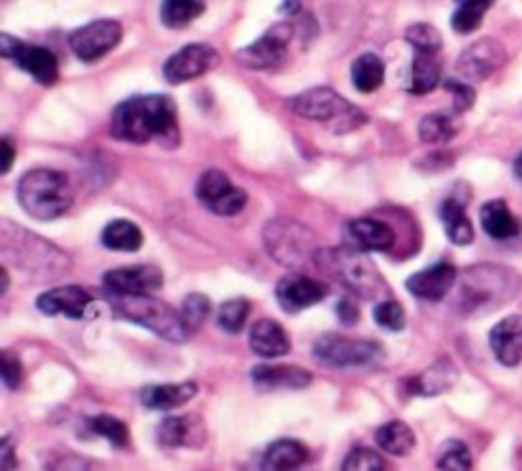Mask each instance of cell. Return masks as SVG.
I'll use <instances>...</instances> for the list:
<instances>
[{
  "label": "cell",
  "mask_w": 522,
  "mask_h": 471,
  "mask_svg": "<svg viewBox=\"0 0 522 471\" xmlns=\"http://www.w3.org/2000/svg\"><path fill=\"white\" fill-rule=\"evenodd\" d=\"M113 138L125 143H161L174 148L179 143L176 130V102L169 95L130 97L115 107L110 120Z\"/></svg>",
  "instance_id": "obj_1"
},
{
  "label": "cell",
  "mask_w": 522,
  "mask_h": 471,
  "mask_svg": "<svg viewBox=\"0 0 522 471\" xmlns=\"http://www.w3.org/2000/svg\"><path fill=\"white\" fill-rule=\"evenodd\" d=\"M316 265L324 270L329 278L342 283L344 288L354 293V296L367 298V301H388V286L382 281L380 270L372 265L367 253L357 250V247H332V250H319L316 255Z\"/></svg>",
  "instance_id": "obj_2"
},
{
  "label": "cell",
  "mask_w": 522,
  "mask_h": 471,
  "mask_svg": "<svg viewBox=\"0 0 522 471\" xmlns=\"http://www.w3.org/2000/svg\"><path fill=\"white\" fill-rule=\"evenodd\" d=\"M18 202L34 219H57L69 212L74 191L62 171L34 169L18 181Z\"/></svg>",
  "instance_id": "obj_3"
},
{
  "label": "cell",
  "mask_w": 522,
  "mask_h": 471,
  "mask_svg": "<svg viewBox=\"0 0 522 471\" xmlns=\"http://www.w3.org/2000/svg\"><path fill=\"white\" fill-rule=\"evenodd\" d=\"M286 105L298 118L332 123L339 133H349V130L360 128L365 123V115L352 102L344 100L339 92H334L332 87H314V90H306L301 95H293L288 97Z\"/></svg>",
  "instance_id": "obj_4"
},
{
  "label": "cell",
  "mask_w": 522,
  "mask_h": 471,
  "mask_svg": "<svg viewBox=\"0 0 522 471\" xmlns=\"http://www.w3.org/2000/svg\"><path fill=\"white\" fill-rule=\"evenodd\" d=\"M115 309L125 316V319L135 321V324L151 329L156 337L166 339V342L181 344L191 337V329L186 326L181 311H174L169 303L158 301L153 296H138V298H113Z\"/></svg>",
  "instance_id": "obj_5"
},
{
  "label": "cell",
  "mask_w": 522,
  "mask_h": 471,
  "mask_svg": "<svg viewBox=\"0 0 522 471\" xmlns=\"http://www.w3.org/2000/svg\"><path fill=\"white\" fill-rule=\"evenodd\" d=\"M263 240L268 253L286 268H304L309 260L316 263L319 247H316V237L311 235L309 227L298 225L293 219L278 217L268 222L263 230Z\"/></svg>",
  "instance_id": "obj_6"
},
{
  "label": "cell",
  "mask_w": 522,
  "mask_h": 471,
  "mask_svg": "<svg viewBox=\"0 0 522 471\" xmlns=\"http://www.w3.org/2000/svg\"><path fill=\"white\" fill-rule=\"evenodd\" d=\"M385 349L372 339H352L339 334H324L314 344V359L324 367L352 370V367H372L382 362Z\"/></svg>",
  "instance_id": "obj_7"
},
{
  "label": "cell",
  "mask_w": 522,
  "mask_h": 471,
  "mask_svg": "<svg viewBox=\"0 0 522 471\" xmlns=\"http://www.w3.org/2000/svg\"><path fill=\"white\" fill-rule=\"evenodd\" d=\"M0 54L6 59H11V62H16L23 72H29L41 85H57L59 62L49 49H44V46L26 44V41H18L13 39V36L3 34L0 36Z\"/></svg>",
  "instance_id": "obj_8"
},
{
  "label": "cell",
  "mask_w": 522,
  "mask_h": 471,
  "mask_svg": "<svg viewBox=\"0 0 522 471\" xmlns=\"http://www.w3.org/2000/svg\"><path fill=\"white\" fill-rule=\"evenodd\" d=\"M197 197L209 212L222 214V217H235L247 204L245 189L232 184L230 176L219 169H209L199 176Z\"/></svg>",
  "instance_id": "obj_9"
},
{
  "label": "cell",
  "mask_w": 522,
  "mask_h": 471,
  "mask_svg": "<svg viewBox=\"0 0 522 471\" xmlns=\"http://www.w3.org/2000/svg\"><path fill=\"white\" fill-rule=\"evenodd\" d=\"M291 36H293V23H276V26H270L258 41H253L250 46L240 49L235 54L237 64L247 69H273L286 59V51L288 44H291Z\"/></svg>",
  "instance_id": "obj_10"
},
{
  "label": "cell",
  "mask_w": 522,
  "mask_h": 471,
  "mask_svg": "<svg viewBox=\"0 0 522 471\" xmlns=\"http://www.w3.org/2000/svg\"><path fill=\"white\" fill-rule=\"evenodd\" d=\"M120 39H123V26L118 21L102 18V21H92L74 31L69 36V46H72L74 57L92 64L110 54L120 44Z\"/></svg>",
  "instance_id": "obj_11"
},
{
  "label": "cell",
  "mask_w": 522,
  "mask_h": 471,
  "mask_svg": "<svg viewBox=\"0 0 522 471\" xmlns=\"http://www.w3.org/2000/svg\"><path fill=\"white\" fill-rule=\"evenodd\" d=\"M102 286L113 298L153 296V291L163 286V273L153 265H128L102 275Z\"/></svg>",
  "instance_id": "obj_12"
},
{
  "label": "cell",
  "mask_w": 522,
  "mask_h": 471,
  "mask_svg": "<svg viewBox=\"0 0 522 471\" xmlns=\"http://www.w3.org/2000/svg\"><path fill=\"white\" fill-rule=\"evenodd\" d=\"M505 59V46L500 41L479 39L461 51L459 62H456V72H459V77L464 79L466 85H472V82H482L489 74L497 72L505 64Z\"/></svg>",
  "instance_id": "obj_13"
},
{
  "label": "cell",
  "mask_w": 522,
  "mask_h": 471,
  "mask_svg": "<svg viewBox=\"0 0 522 471\" xmlns=\"http://www.w3.org/2000/svg\"><path fill=\"white\" fill-rule=\"evenodd\" d=\"M219 64V54L209 44H189L181 51H176L169 62L163 64V77L169 85H184L191 79L202 77L212 72Z\"/></svg>",
  "instance_id": "obj_14"
},
{
  "label": "cell",
  "mask_w": 522,
  "mask_h": 471,
  "mask_svg": "<svg viewBox=\"0 0 522 471\" xmlns=\"http://www.w3.org/2000/svg\"><path fill=\"white\" fill-rule=\"evenodd\" d=\"M276 298L278 303H281L283 311H288V314H298V311L309 309V306L319 303L321 298H326V286L324 283L314 281V278H309V275L288 273L278 281Z\"/></svg>",
  "instance_id": "obj_15"
},
{
  "label": "cell",
  "mask_w": 522,
  "mask_h": 471,
  "mask_svg": "<svg viewBox=\"0 0 522 471\" xmlns=\"http://www.w3.org/2000/svg\"><path fill=\"white\" fill-rule=\"evenodd\" d=\"M92 296L79 286H62L46 291L36 298V309L46 316H69V319H85Z\"/></svg>",
  "instance_id": "obj_16"
},
{
  "label": "cell",
  "mask_w": 522,
  "mask_h": 471,
  "mask_svg": "<svg viewBox=\"0 0 522 471\" xmlns=\"http://www.w3.org/2000/svg\"><path fill=\"white\" fill-rule=\"evenodd\" d=\"M456 275L459 273H456L451 263H436L431 268L421 270V273L410 275L408 281H405V288L416 298H423V301H441L454 288Z\"/></svg>",
  "instance_id": "obj_17"
},
{
  "label": "cell",
  "mask_w": 522,
  "mask_h": 471,
  "mask_svg": "<svg viewBox=\"0 0 522 471\" xmlns=\"http://www.w3.org/2000/svg\"><path fill=\"white\" fill-rule=\"evenodd\" d=\"M489 347L497 362L505 367H517L522 359V316L512 314L492 326L489 331Z\"/></svg>",
  "instance_id": "obj_18"
},
{
  "label": "cell",
  "mask_w": 522,
  "mask_h": 471,
  "mask_svg": "<svg viewBox=\"0 0 522 471\" xmlns=\"http://www.w3.org/2000/svg\"><path fill=\"white\" fill-rule=\"evenodd\" d=\"M347 235L352 240V247H357L362 253H370V250L385 253V250H393L395 245L393 227L372 217L352 219L347 225Z\"/></svg>",
  "instance_id": "obj_19"
},
{
  "label": "cell",
  "mask_w": 522,
  "mask_h": 471,
  "mask_svg": "<svg viewBox=\"0 0 522 471\" xmlns=\"http://www.w3.org/2000/svg\"><path fill=\"white\" fill-rule=\"evenodd\" d=\"M253 382L258 390H304L311 385V375L296 365H260L253 370Z\"/></svg>",
  "instance_id": "obj_20"
},
{
  "label": "cell",
  "mask_w": 522,
  "mask_h": 471,
  "mask_svg": "<svg viewBox=\"0 0 522 471\" xmlns=\"http://www.w3.org/2000/svg\"><path fill=\"white\" fill-rule=\"evenodd\" d=\"M247 339H250V349H253L258 357L278 359L291 352V337H288L286 329L273 319L255 321Z\"/></svg>",
  "instance_id": "obj_21"
},
{
  "label": "cell",
  "mask_w": 522,
  "mask_h": 471,
  "mask_svg": "<svg viewBox=\"0 0 522 471\" xmlns=\"http://www.w3.org/2000/svg\"><path fill=\"white\" fill-rule=\"evenodd\" d=\"M456 377H459V370L451 359H438L436 365L423 370L418 377H410L405 385H408L410 395H426V398H433V395L449 393L454 387Z\"/></svg>",
  "instance_id": "obj_22"
},
{
  "label": "cell",
  "mask_w": 522,
  "mask_h": 471,
  "mask_svg": "<svg viewBox=\"0 0 522 471\" xmlns=\"http://www.w3.org/2000/svg\"><path fill=\"white\" fill-rule=\"evenodd\" d=\"M204 438V428L197 415H169L158 423V443L166 449L194 446Z\"/></svg>",
  "instance_id": "obj_23"
},
{
  "label": "cell",
  "mask_w": 522,
  "mask_h": 471,
  "mask_svg": "<svg viewBox=\"0 0 522 471\" xmlns=\"http://www.w3.org/2000/svg\"><path fill=\"white\" fill-rule=\"evenodd\" d=\"M197 395V382H171V385H148L141 390V403L148 410H169L181 408Z\"/></svg>",
  "instance_id": "obj_24"
},
{
  "label": "cell",
  "mask_w": 522,
  "mask_h": 471,
  "mask_svg": "<svg viewBox=\"0 0 522 471\" xmlns=\"http://www.w3.org/2000/svg\"><path fill=\"white\" fill-rule=\"evenodd\" d=\"M479 219H482V230L494 240H510V237L520 235L522 230V222L510 212L507 202H502V199L484 204L479 209Z\"/></svg>",
  "instance_id": "obj_25"
},
{
  "label": "cell",
  "mask_w": 522,
  "mask_h": 471,
  "mask_svg": "<svg viewBox=\"0 0 522 471\" xmlns=\"http://www.w3.org/2000/svg\"><path fill=\"white\" fill-rule=\"evenodd\" d=\"M309 461V449L301 441L281 438L270 443L263 456V471H298Z\"/></svg>",
  "instance_id": "obj_26"
},
{
  "label": "cell",
  "mask_w": 522,
  "mask_h": 471,
  "mask_svg": "<svg viewBox=\"0 0 522 471\" xmlns=\"http://www.w3.org/2000/svg\"><path fill=\"white\" fill-rule=\"evenodd\" d=\"M441 219L446 225V237H449L454 245H469L474 242V227L472 219L466 217L464 212V199L449 197L441 204Z\"/></svg>",
  "instance_id": "obj_27"
},
{
  "label": "cell",
  "mask_w": 522,
  "mask_h": 471,
  "mask_svg": "<svg viewBox=\"0 0 522 471\" xmlns=\"http://www.w3.org/2000/svg\"><path fill=\"white\" fill-rule=\"evenodd\" d=\"M375 441L385 454L393 456H408L410 451L416 449V433L403 421H390L377 428Z\"/></svg>",
  "instance_id": "obj_28"
},
{
  "label": "cell",
  "mask_w": 522,
  "mask_h": 471,
  "mask_svg": "<svg viewBox=\"0 0 522 471\" xmlns=\"http://www.w3.org/2000/svg\"><path fill=\"white\" fill-rule=\"evenodd\" d=\"M102 245L115 253H135L143 245V232L130 219H113L102 230Z\"/></svg>",
  "instance_id": "obj_29"
},
{
  "label": "cell",
  "mask_w": 522,
  "mask_h": 471,
  "mask_svg": "<svg viewBox=\"0 0 522 471\" xmlns=\"http://www.w3.org/2000/svg\"><path fill=\"white\" fill-rule=\"evenodd\" d=\"M438 79H441V69H438L436 59L428 57V54H416L410 62L408 90L413 95H428L431 90H436Z\"/></svg>",
  "instance_id": "obj_30"
},
{
  "label": "cell",
  "mask_w": 522,
  "mask_h": 471,
  "mask_svg": "<svg viewBox=\"0 0 522 471\" xmlns=\"http://www.w3.org/2000/svg\"><path fill=\"white\" fill-rule=\"evenodd\" d=\"M385 79V64L377 54H362L352 64V85L360 92H375Z\"/></svg>",
  "instance_id": "obj_31"
},
{
  "label": "cell",
  "mask_w": 522,
  "mask_h": 471,
  "mask_svg": "<svg viewBox=\"0 0 522 471\" xmlns=\"http://www.w3.org/2000/svg\"><path fill=\"white\" fill-rule=\"evenodd\" d=\"M418 135L426 146H441L456 135V123L446 113H431L418 123Z\"/></svg>",
  "instance_id": "obj_32"
},
{
  "label": "cell",
  "mask_w": 522,
  "mask_h": 471,
  "mask_svg": "<svg viewBox=\"0 0 522 471\" xmlns=\"http://www.w3.org/2000/svg\"><path fill=\"white\" fill-rule=\"evenodd\" d=\"M204 13V3L199 0H169L161 6V21L169 29H186L191 21H197Z\"/></svg>",
  "instance_id": "obj_33"
},
{
  "label": "cell",
  "mask_w": 522,
  "mask_h": 471,
  "mask_svg": "<svg viewBox=\"0 0 522 471\" xmlns=\"http://www.w3.org/2000/svg\"><path fill=\"white\" fill-rule=\"evenodd\" d=\"M489 8H492L489 0H466V3H459V8L451 16V26H454L456 34H472V31L479 29V23L487 16Z\"/></svg>",
  "instance_id": "obj_34"
},
{
  "label": "cell",
  "mask_w": 522,
  "mask_h": 471,
  "mask_svg": "<svg viewBox=\"0 0 522 471\" xmlns=\"http://www.w3.org/2000/svg\"><path fill=\"white\" fill-rule=\"evenodd\" d=\"M87 423H90L92 433H97L100 438L113 443L115 449H128L130 431L123 421H118L113 415H95V418H90Z\"/></svg>",
  "instance_id": "obj_35"
},
{
  "label": "cell",
  "mask_w": 522,
  "mask_h": 471,
  "mask_svg": "<svg viewBox=\"0 0 522 471\" xmlns=\"http://www.w3.org/2000/svg\"><path fill=\"white\" fill-rule=\"evenodd\" d=\"M438 471H469L472 469V451L464 441H446L438 451Z\"/></svg>",
  "instance_id": "obj_36"
},
{
  "label": "cell",
  "mask_w": 522,
  "mask_h": 471,
  "mask_svg": "<svg viewBox=\"0 0 522 471\" xmlns=\"http://www.w3.org/2000/svg\"><path fill=\"white\" fill-rule=\"evenodd\" d=\"M405 39H408V44L416 49V54H428V57H433V54L441 49V44H444L438 29L436 26H431V23H413V26H408Z\"/></svg>",
  "instance_id": "obj_37"
},
{
  "label": "cell",
  "mask_w": 522,
  "mask_h": 471,
  "mask_svg": "<svg viewBox=\"0 0 522 471\" xmlns=\"http://www.w3.org/2000/svg\"><path fill=\"white\" fill-rule=\"evenodd\" d=\"M247 316H250V301H245V298H232V301L222 303V309H219V329H225L227 334H237V331H242V326H245Z\"/></svg>",
  "instance_id": "obj_38"
},
{
  "label": "cell",
  "mask_w": 522,
  "mask_h": 471,
  "mask_svg": "<svg viewBox=\"0 0 522 471\" xmlns=\"http://www.w3.org/2000/svg\"><path fill=\"white\" fill-rule=\"evenodd\" d=\"M209 311H212V301L204 293H189L181 303V316L191 331H197L209 319Z\"/></svg>",
  "instance_id": "obj_39"
},
{
  "label": "cell",
  "mask_w": 522,
  "mask_h": 471,
  "mask_svg": "<svg viewBox=\"0 0 522 471\" xmlns=\"http://www.w3.org/2000/svg\"><path fill=\"white\" fill-rule=\"evenodd\" d=\"M375 321L377 326L388 331H403L405 329V311L398 301L388 298L375 306Z\"/></svg>",
  "instance_id": "obj_40"
},
{
  "label": "cell",
  "mask_w": 522,
  "mask_h": 471,
  "mask_svg": "<svg viewBox=\"0 0 522 471\" xmlns=\"http://www.w3.org/2000/svg\"><path fill=\"white\" fill-rule=\"evenodd\" d=\"M342 471H385L382 456L372 449H354L352 454L344 459Z\"/></svg>",
  "instance_id": "obj_41"
},
{
  "label": "cell",
  "mask_w": 522,
  "mask_h": 471,
  "mask_svg": "<svg viewBox=\"0 0 522 471\" xmlns=\"http://www.w3.org/2000/svg\"><path fill=\"white\" fill-rule=\"evenodd\" d=\"M0 377H3L8 390H18L23 385V365L11 349H3V354H0Z\"/></svg>",
  "instance_id": "obj_42"
},
{
  "label": "cell",
  "mask_w": 522,
  "mask_h": 471,
  "mask_svg": "<svg viewBox=\"0 0 522 471\" xmlns=\"http://www.w3.org/2000/svg\"><path fill=\"white\" fill-rule=\"evenodd\" d=\"M444 90L454 95V113H466V110H472L474 102H477L474 87L466 85V82H459V79H446Z\"/></svg>",
  "instance_id": "obj_43"
},
{
  "label": "cell",
  "mask_w": 522,
  "mask_h": 471,
  "mask_svg": "<svg viewBox=\"0 0 522 471\" xmlns=\"http://www.w3.org/2000/svg\"><path fill=\"white\" fill-rule=\"evenodd\" d=\"M49 471H90V464L85 459L72 454H62L49 464Z\"/></svg>",
  "instance_id": "obj_44"
},
{
  "label": "cell",
  "mask_w": 522,
  "mask_h": 471,
  "mask_svg": "<svg viewBox=\"0 0 522 471\" xmlns=\"http://www.w3.org/2000/svg\"><path fill=\"white\" fill-rule=\"evenodd\" d=\"M337 316L342 324L347 326H354L357 321H360V309H357V301H354L352 296H344L342 301L337 303Z\"/></svg>",
  "instance_id": "obj_45"
},
{
  "label": "cell",
  "mask_w": 522,
  "mask_h": 471,
  "mask_svg": "<svg viewBox=\"0 0 522 471\" xmlns=\"http://www.w3.org/2000/svg\"><path fill=\"white\" fill-rule=\"evenodd\" d=\"M16 469V451H13L11 436L3 438L0 443V471H13Z\"/></svg>",
  "instance_id": "obj_46"
},
{
  "label": "cell",
  "mask_w": 522,
  "mask_h": 471,
  "mask_svg": "<svg viewBox=\"0 0 522 471\" xmlns=\"http://www.w3.org/2000/svg\"><path fill=\"white\" fill-rule=\"evenodd\" d=\"M0 153H3V163H0V174H8V171H11V166H13V156H16V153H13L11 138H3V141H0Z\"/></svg>",
  "instance_id": "obj_47"
},
{
  "label": "cell",
  "mask_w": 522,
  "mask_h": 471,
  "mask_svg": "<svg viewBox=\"0 0 522 471\" xmlns=\"http://www.w3.org/2000/svg\"><path fill=\"white\" fill-rule=\"evenodd\" d=\"M512 171H515L517 181H520V184H522V153L515 158V163H512Z\"/></svg>",
  "instance_id": "obj_48"
},
{
  "label": "cell",
  "mask_w": 522,
  "mask_h": 471,
  "mask_svg": "<svg viewBox=\"0 0 522 471\" xmlns=\"http://www.w3.org/2000/svg\"><path fill=\"white\" fill-rule=\"evenodd\" d=\"M301 11V3H283L281 13H298Z\"/></svg>",
  "instance_id": "obj_49"
},
{
  "label": "cell",
  "mask_w": 522,
  "mask_h": 471,
  "mask_svg": "<svg viewBox=\"0 0 522 471\" xmlns=\"http://www.w3.org/2000/svg\"><path fill=\"white\" fill-rule=\"evenodd\" d=\"M8 291V270L3 268L0 270V293H6Z\"/></svg>",
  "instance_id": "obj_50"
}]
</instances>
